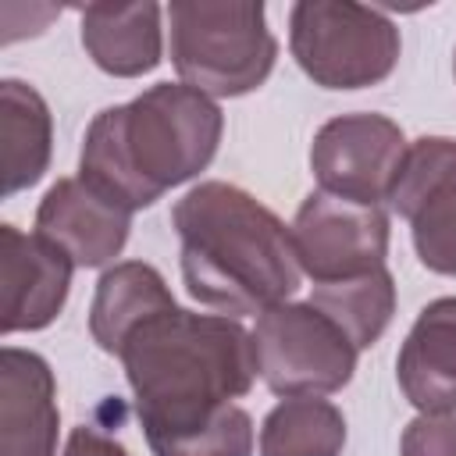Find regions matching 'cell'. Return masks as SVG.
<instances>
[{"label": "cell", "mask_w": 456, "mask_h": 456, "mask_svg": "<svg viewBox=\"0 0 456 456\" xmlns=\"http://www.w3.org/2000/svg\"><path fill=\"white\" fill-rule=\"evenodd\" d=\"M118 353L125 356L150 449L207 431L256 374L253 342L239 324L175 306L146 317Z\"/></svg>", "instance_id": "obj_1"}, {"label": "cell", "mask_w": 456, "mask_h": 456, "mask_svg": "<svg viewBox=\"0 0 456 456\" xmlns=\"http://www.w3.org/2000/svg\"><path fill=\"white\" fill-rule=\"evenodd\" d=\"M182 271L189 292L217 310L253 314L296 289V246L289 232L228 185H200L175 207Z\"/></svg>", "instance_id": "obj_2"}, {"label": "cell", "mask_w": 456, "mask_h": 456, "mask_svg": "<svg viewBox=\"0 0 456 456\" xmlns=\"http://www.w3.org/2000/svg\"><path fill=\"white\" fill-rule=\"evenodd\" d=\"M128 118L139 135H146V142H139L125 128L121 107H114L93 121L82 150V182L118 210L153 203L167 185L196 175L207 164V157L167 142L171 135L221 132L217 110L203 96L178 86H160L150 96L135 100L128 107Z\"/></svg>", "instance_id": "obj_3"}, {"label": "cell", "mask_w": 456, "mask_h": 456, "mask_svg": "<svg viewBox=\"0 0 456 456\" xmlns=\"http://www.w3.org/2000/svg\"><path fill=\"white\" fill-rule=\"evenodd\" d=\"M253 338L256 370L281 395L331 392L353 374L356 346L314 306H285L264 314Z\"/></svg>", "instance_id": "obj_4"}, {"label": "cell", "mask_w": 456, "mask_h": 456, "mask_svg": "<svg viewBox=\"0 0 456 456\" xmlns=\"http://www.w3.org/2000/svg\"><path fill=\"white\" fill-rule=\"evenodd\" d=\"M385 239L388 232L378 207L317 192L303 203L296 217L292 246L303 267L324 285L346 281L349 274L378 271L385 256Z\"/></svg>", "instance_id": "obj_5"}, {"label": "cell", "mask_w": 456, "mask_h": 456, "mask_svg": "<svg viewBox=\"0 0 456 456\" xmlns=\"http://www.w3.org/2000/svg\"><path fill=\"white\" fill-rule=\"evenodd\" d=\"M314 164L324 189L374 207L403 171V135L381 118L331 121L314 146Z\"/></svg>", "instance_id": "obj_6"}, {"label": "cell", "mask_w": 456, "mask_h": 456, "mask_svg": "<svg viewBox=\"0 0 456 456\" xmlns=\"http://www.w3.org/2000/svg\"><path fill=\"white\" fill-rule=\"evenodd\" d=\"M125 214L86 182H61L39 207V235L61 246L75 264H103L125 242Z\"/></svg>", "instance_id": "obj_7"}, {"label": "cell", "mask_w": 456, "mask_h": 456, "mask_svg": "<svg viewBox=\"0 0 456 456\" xmlns=\"http://www.w3.org/2000/svg\"><path fill=\"white\" fill-rule=\"evenodd\" d=\"M399 381L420 410L456 406V299H438L420 314L399 356Z\"/></svg>", "instance_id": "obj_8"}, {"label": "cell", "mask_w": 456, "mask_h": 456, "mask_svg": "<svg viewBox=\"0 0 456 456\" xmlns=\"http://www.w3.org/2000/svg\"><path fill=\"white\" fill-rule=\"evenodd\" d=\"M175 306L164 292V281L146 264H125L103 274L93 303V335L107 353H118L121 342L153 314Z\"/></svg>", "instance_id": "obj_9"}, {"label": "cell", "mask_w": 456, "mask_h": 456, "mask_svg": "<svg viewBox=\"0 0 456 456\" xmlns=\"http://www.w3.org/2000/svg\"><path fill=\"white\" fill-rule=\"evenodd\" d=\"M314 306L335 321L353 346H370L392 314V278L385 267L346 281H324L314 292Z\"/></svg>", "instance_id": "obj_10"}, {"label": "cell", "mask_w": 456, "mask_h": 456, "mask_svg": "<svg viewBox=\"0 0 456 456\" xmlns=\"http://www.w3.org/2000/svg\"><path fill=\"white\" fill-rule=\"evenodd\" d=\"M342 435V417L328 403L292 399L267 417L264 456H335Z\"/></svg>", "instance_id": "obj_11"}, {"label": "cell", "mask_w": 456, "mask_h": 456, "mask_svg": "<svg viewBox=\"0 0 456 456\" xmlns=\"http://www.w3.org/2000/svg\"><path fill=\"white\" fill-rule=\"evenodd\" d=\"M249 449H253L249 417L239 406H224L207 431L175 445H160L153 449V456H249Z\"/></svg>", "instance_id": "obj_12"}, {"label": "cell", "mask_w": 456, "mask_h": 456, "mask_svg": "<svg viewBox=\"0 0 456 456\" xmlns=\"http://www.w3.org/2000/svg\"><path fill=\"white\" fill-rule=\"evenodd\" d=\"M403 449L406 456H456V420H417Z\"/></svg>", "instance_id": "obj_13"}, {"label": "cell", "mask_w": 456, "mask_h": 456, "mask_svg": "<svg viewBox=\"0 0 456 456\" xmlns=\"http://www.w3.org/2000/svg\"><path fill=\"white\" fill-rule=\"evenodd\" d=\"M64 456H125V449H118L114 442H107V438H100L96 431H89V428H78L75 435H71V442H68V452Z\"/></svg>", "instance_id": "obj_14"}]
</instances>
